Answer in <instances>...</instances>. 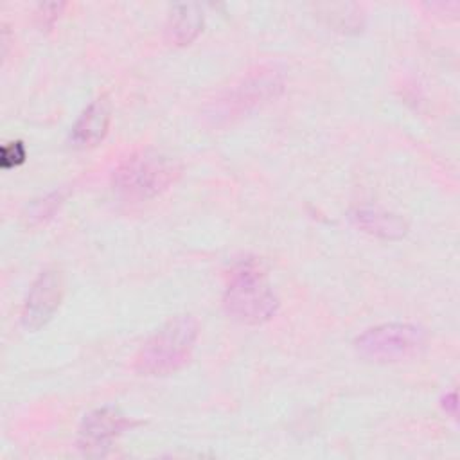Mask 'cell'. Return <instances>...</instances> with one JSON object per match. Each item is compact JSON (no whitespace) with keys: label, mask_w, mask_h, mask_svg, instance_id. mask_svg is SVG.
I'll use <instances>...</instances> for the list:
<instances>
[{"label":"cell","mask_w":460,"mask_h":460,"mask_svg":"<svg viewBox=\"0 0 460 460\" xmlns=\"http://www.w3.org/2000/svg\"><path fill=\"white\" fill-rule=\"evenodd\" d=\"M131 424L133 422L119 410L99 408L88 413L79 426V449L88 456H101L124 429L131 428Z\"/></svg>","instance_id":"obj_5"},{"label":"cell","mask_w":460,"mask_h":460,"mask_svg":"<svg viewBox=\"0 0 460 460\" xmlns=\"http://www.w3.org/2000/svg\"><path fill=\"white\" fill-rule=\"evenodd\" d=\"M203 13L198 4H174L167 20V36L174 45H189L201 31Z\"/></svg>","instance_id":"obj_9"},{"label":"cell","mask_w":460,"mask_h":460,"mask_svg":"<svg viewBox=\"0 0 460 460\" xmlns=\"http://www.w3.org/2000/svg\"><path fill=\"white\" fill-rule=\"evenodd\" d=\"M352 221L361 230L386 239H397L406 234V223L399 216L376 208H358L352 214Z\"/></svg>","instance_id":"obj_10"},{"label":"cell","mask_w":460,"mask_h":460,"mask_svg":"<svg viewBox=\"0 0 460 460\" xmlns=\"http://www.w3.org/2000/svg\"><path fill=\"white\" fill-rule=\"evenodd\" d=\"M196 338V318L192 314L174 316L140 347L133 367L142 376L174 374L190 359Z\"/></svg>","instance_id":"obj_1"},{"label":"cell","mask_w":460,"mask_h":460,"mask_svg":"<svg viewBox=\"0 0 460 460\" xmlns=\"http://www.w3.org/2000/svg\"><path fill=\"white\" fill-rule=\"evenodd\" d=\"M63 296V277L58 270H45L32 282L23 309L22 323L25 329L36 331L43 327L56 309L59 307Z\"/></svg>","instance_id":"obj_6"},{"label":"cell","mask_w":460,"mask_h":460,"mask_svg":"<svg viewBox=\"0 0 460 460\" xmlns=\"http://www.w3.org/2000/svg\"><path fill=\"white\" fill-rule=\"evenodd\" d=\"M280 88V81L271 72H259L248 79H244L239 86H235L228 97L221 101V115L234 117V113H243L246 108L259 104L264 99L275 95V90Z\"/></svg>","instance_id":"obj_7"},{"label":"cell","mask_w":460,"mask_h":460,"mask_svg":"<svg viewBox=\"0 0 460 460\" xmlns=\"http://www.w3.org/2000/svg\"><path fill=\"white\" fill-rule=\"evenodd\" d=\"M110 113H111V108L106 97H99L92 101L77 117L75 124L72 126L70 144L77 149L97 146L108 133Z\"/></svg>","instance_id":"obj_8"},{"label":"cell","mask_w":460,"mask_h":460,"mask_svg":"<svg viewBox=\"0 0 460 460\" xmlns=\"http://www.w3.org/2000/svg\"><path fill=\"white\" fill-rule=\"evenodd\" d=\"M180 176L174 158L146 149L131 155L113 172V189L126 199H149L169 189Z\"/></svg>","instance_id":"obj_3"},{"label":"cell","mask_w":460,"mask_h":460,"mask_svg":"<svg viewBox=\"0 0 460 460\" xmlns=\"http://www.w3.org/2000/svg\"><path fill=\"white\" fill-rule=\"evenodd\" d=\"M25 160V146L20 140L7 142L0 147V167L13 169Z\"/></svg>","instance_id":"obj_11"},{"label":"cell","mask_w":460,"mask_h":460,"mask_svg":"<svg viewBox=\"0 0 460 460\" xmlns=\"http://www.w3.org/2000/svg\"><path fill=\"white\" fill-rule=\"evenodd\" d=\"M223 307L230 318L246 325H259L277 313L279 298L257 264L241 262L230 275Z\"/></svg>","instance_id":"obj_2"},{"label":"cell","mask_w":460,"mask_h":460,"mask_svg":"<svg viewBox=\"0 0 460 460\" xmlns=\"http://www.w3.org/2000/svg\"><path fill=\"white\" fill-rule=\"evenodd\" d=\"M428 334L415 323H383L354 340L356 354L372 363H397L415 358L426 347Z\"/></svg>","instance_id":"obj_4"}]
</instances>
